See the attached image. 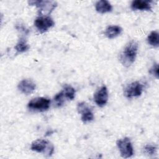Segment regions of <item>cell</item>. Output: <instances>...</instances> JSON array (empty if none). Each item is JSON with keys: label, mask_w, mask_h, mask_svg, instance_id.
<instances>
[{"label": "cell", "mask_w": 159, "mask_h": 159, "mask_svg": "<svg viewBox=\"0 0 159 159\" xmlns=\"http://www.w3.org/2000/svg\"><path fill=\"white\" fill-rule=\"evenodd\" d=\"M63 92L66 98L70 100H73L74 99L75 95V89L70 85H65L63 89Z\"/></svg>", "instance_id": "9a60e30c"}, {"label": "cell", "mask_w": 159, "mask_h": 159, "mask_svg": "<svg viewBox=\"0 0 159 159\" xmlns=\"http://www.w3.org/2000/svg\"><path fill=\"white\" fill-rule=\"evenodd\" d=\"M29 48V45L24 39H20L15 46V49L19 53H22L27 51Z\"/></svg>", "instance_id": "2e32d148"}, {"label": "cell", "mask_w": 159, "mask_h": 159, "mask_svg": "<svg viewBox=\"0 0 159 159\" xmlns=\"http://www.w3.org/2000/svg\"><path fill=\"white\" fill-rule=\"evenodd\" d=\"M142 84L139 81H134L126 86L124 89V95L129 98L137 97L142 94Z\"/></svg>", "instance_id": "8992f818"}, {"label": "cell", "mask_w": 159, "mask_h": 159, "mask_svg": "<svg viewBox=\"0 0 159 159\" xmlns=\"http://www.w3.org/2000/svg\"><path fill=\"white\" fill-rule=\"evenodd\" d=\"M31 150L39 153H46L50 156L53 152V146L48 141L43 139H37L32 142Z\"/></svg>", "instance_id": "7a4b0ae2"}, {"label": "cell", "mask_w": 159, "mask_h": 159, "mask_svg": "<svg viewBox=\"0 0 159 159\" xmlns=\"http://www.w3.org/2000/svg\"><path fill=\"white\" fill-rule=\"evenodd\" d=\"M95 8L98 12L104 14L111 12L112 9V6L109 1L106 0H101L98 1L95 4Z\"/></svg>", "instance_id": "8fae6325"}, {"label": "cell", "mask_w": 159, "mask_h": 159, "mask_svg": "<svg viewBox=\"0 0 159 159\" xmlns=\"http://www.w3.org/2000/svg\"><path fill=\"white\" fill-rule=\"evenodd\" d=\"M64 97H65V96H64L63 91L58 93V94H57L55 96L54 101L57 106L60 107L63 105V104L64 103Z\"/></svg>", "instance_id": "ac0fdd59"}, {"label": "cell", "mask_w": 159, "mask_h": 159, "mask_svg": "<svg viewBox=\"0 0 159 159\" xmlns=\"http://www.w3.org/2000/svg\"><path fill=\"white\" fill-rule=\"evenodd\" d=\"M144 153L148 155H153L157 153V147L151 144H147L143 147Z\"/></svg>", "instance_id": "e0dca14e"}, {"label": "cell", "mask_w": 159, "mask_h": 159, "mask_svg": "<svg viewBox=\"0 0 159 159\" xmlns=\"http://www.w3.org/2000/svg\"><path fill=\"white\" fill-rule=\"evenodd\" d=\"M28 3L31 6H35L39 8V12L40 14H50L57 6L55 1H29Z\"/></svg>", "instance_id": "277c9868"}, {"label": "cell", "mask_w": 159, "mask_h": 159, "mask_svg": "<svg viewBox=\"0 0 159 159\" xmlns=\"http://www.w3.org/2000/svg\"><path fill=\"white\" fill-rule=\"evenodd\" d=\"M54 24L55 23L52 19L48 16H40L34 22L35 26L41 33L47 31L49 28L53 27Z\"/></svg>", "instance_id": "52a82bcc"}, {"label": "cell", "mask_w": 159, "mask_h": 159, "mask_svg": "<svg viewBox=\"0 0 159 159\" xmlns=\"http://www.w3.org/2000/svg\"><path fill=\"white\" fill-rule=\"evenodd\" d=\"M131 8L133 10H141V11H150L151 6L148 1L135 0L132 1L131 4Z\"/></svg>", "instance_id": "7c38bea8"}, {"label": "cell", "mask_w": 159, "mask_h": 159, "mask_svg": "<svg viewBox=\"0 0 159 159\" xmlns=\"http://www.w3.org/2000/svg\"><path fill=\"white\" fill-rule=\"evenodd\" d=\"M50 104V99L43 97H38L30 101L27 104V107L29 109L32 111L43 112L49 108Z\"/></svg>", "instance_id": "3957f363"}, {"label": "cell", "mask_w": 159, "mask_h": 159, "mask_svg": "<svg viewBox=\"0 0 159 159\" xmlns=\"http://www.w3.org/2000/svg\"><path fill=\"white\" fill-rule=\"evenodd\" d=\"M117 145L119 149L120 155L122 158H127L131 157L134 154L133 148L130 139L124 137L117 141Z\"/></svg>", "instance_id": "5b68a950"}, {"label": "cell", "mask_w": 159, "mask_h": 159, "mask_svg": "<svg viewBox=\"0 0 159 159\" xmlns=\"http://www.w3.org/2000/svg\"><path fill=\"white\" fill-rule=\"evenodd\" d=\"M148 43L153 47H158L159 45L158 33L157 31H152L147 37Z\"/></svg>", "instance_id": "5bb4252c"}, {"label": "cell", "mask_w": 159, "mask_h": 159, "mask_svg": "<svg viewBox=\"0 0 159 159\" xmlns=\"http://www.w3.org/2000/svg\"><path fill=\"white\" fill-rule=\"evenodd\" d=\"M77 110L79 113L81 114V120L84 123H87L93 120V113L86 102H82L78 103Z\"/></svg>", "instance_id": "ba28073f"}, {"label": "cell", "mask_w": 159, "mask_h": 159, "mask_svg": "<svg viewBox=\"0 0 159 159\" xmlns=\"http://www.w3.org/2000/svg\"><path fill=\"white\" fill-rule=\"evenodd\" d=\"M122 30V28L118 25H109L106 29L105 35L108 39H114L117 37Z\"/></svg>", "instance_id": "4fadbf2b"}, {"label": "cell", "mask_w": 159, "mask_h": 159, "mask_svg": "<svg viewBox=\"0 0 159 159\" xmlns=\"http://www.w3.org/2000/svg\"><path fill=\"white\" fill-rule=\"evenodd\" d=\"M138 50V43L134 40L130 41L119 55V61L125 67L130 66L135 61Z\"/></svg>", "instance_id": "6da1fadb"}, {"label": "cell", "mask_w": 159, "mask_h": 159, "mask_svg": "<svg viewBox=\"0 0 159 159\" xmlns=\"http://www.w3.org/2000/svg\"><path fill=\"white\" fill-rule=\"evenodd\" d=\"M150 72L153 75L157 78H158V63H155L152 68L150 69Z\"/></svg>", "instance_id": "d6986e66"}, {"label": "cell", "mask_w": 159, "mask_h": 159, "mask_svg": "<svg viewBox=\"0 0 159 159\" xmlns=\"http://www.w3.org/2000/svg\"><path fill=\"white\" fill-rule=\"evenodd\" d=\"M18 89L22 93L29 94L32 93L36 88L35 84L30 80L25 79L22 80L18 84Z\"/></svg>", "instance_id": "30bf717a"}, {"label": "cell", "mask_w": 159, "mask_h": 159, "mask_svg": "<svg viewBox=\"0 0 159 159\" xmlns=\"http://www.w3.org/2000/svg\"><path fill=\"white\" fill-rule=\"evenodd\" d=\"M108 93L106 86H103L94 94V101L99 107H102L107 102Z\"/></svg>", "instance_id": "9c48e42d"}]
</instances>
